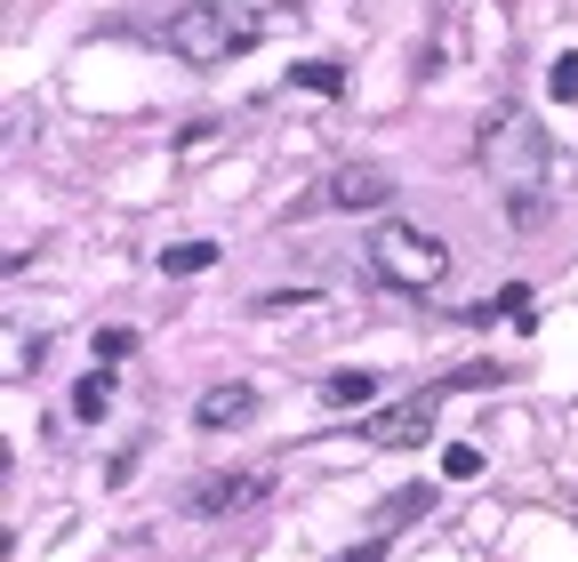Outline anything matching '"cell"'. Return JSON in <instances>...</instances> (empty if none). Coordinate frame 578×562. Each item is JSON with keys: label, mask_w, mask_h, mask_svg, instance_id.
<instances>
[{"label": "cell", "mask_w": 578, "mask_h": 562, "mask_svg": "<svg viewBox=\"0 0 578 562\" xmlns=\"http://www.w3.org/2000/svg\"><path fill=\"white\" fill-rule=\"evenodd\" d=\"M250 418H257V394H250V386H210V394L193 402V426H201V435H225V426H250Z\"/></svg>", "instance_id": "cell-7"}, {"label": "cell", "mask_w": 578, "mask_h": 562, "mask_svg": "<svg viewBox=\"0 0 578 562\" xmlns=\"http://www.w3.org/2000/svg\"><path fill=\"white\" fill-rule=\"evenodd\" d=\"M329 562H386V531H378V539H354L346 554H329Z\"/></svg>", "instance_id": "cell-16"}, {"label": "cell", "mask_w": 578, "mask_h": 562, "mask_svg": "<svg viewBox=\"0 0 578 562\" xmlns=\"http://www.w3.org/2000/svg\"><path fill=\"white\" fill-rule=\"evenodd\" d=\"M483 314H530V289H523V282H515V289H498Z\"/></svg>", "instance_id": "cell-17"}, {"label": "cell", "mask_w": 578, "mask_h": 562, "mask_svg": "<svg viewBox=\"0 0 578 562\" xmlns=\"http://www.w3.org/2000/svg\"><path fill=\"white\" fill-rule=\"evenodd\" d=\"M369 394H378V370H337V378L322 386V402H329V410H369Z\"/></svg>", "instance_id": "cell-8"}, {"label": "cell", "mask_w": 578, "mask_h": 562, "mask_svg": "<svg viewBox=\"0 0 578 562\" xmlns=\"http://www.w3.org/2000/svg\"><path fill=\"white\" fill-rule=\"evenodd\" d=\"M161 41H169V57H185V64H225V57H242V49L265 41V17L233 9V0H193V9H178L161 24Z\"/></svg>", "instance_id": "cell-1"}, {"label": "cell", "mask_w": 578, "mask_h": 562, "mask_svg": "<svg viewBox=\"0 0 578 562\" xmlns=\"http://www.w3.org/2000/svg\"><path fill=\"white\" fill-rule=\"evenodd\" d=\"M305 306H322V289H274V297H257V314H305Z\"/></svg>", "instance_id": "cell-15"}, {"label": "cell", "mask_w": 578, "mask_h": 562, "mask_svg": "<svg viewBox=\"0 0 578 562\" xmlns=\"http://www.w3.org/2000/svg\"><path fill=\"white\" fill-rule=\"evenodd\" d=\"M442 474H450V482H474V474H483V450H474V442H450V450H442Z\"/></svg>", "instance_id": "cell-14"}, {"label": "cell", "mask_w": 578, "mask_h": 562, "mask_svg": "<svg viewBox=\"0 0 578 562\" xmlns=\"http://www.w3.org/2000/svg\"><path fill=\"white\" fill-rule=\"evenodd\" d=\"M434 418H442V394L434 386L426 394H402V402H386V410L362 418V442H378V450H426Z\"/></svg>", "instance_id": "cell-4"}, {"label": "cell", "mask_w": 578, "mask_h": 562, "mask_svg": "<svg viewBox=\"0 0 578 562\" xmlns=\"http://www.w3.org/2000/svg\"><path fill=\"white\" fill-rule=\"evenodd\" d=\"M369 266H378V282H394V289H434L442 274H450V249H442L426 225L386 217L378 242H369Z\"/></svg>", "instance_id": "cell-3"}, {"label": "cell", "mask_w": 578, "mask_h": 562, "mask_svg": "<svg viewBox=\"0 0 578 562\" xmlns=\"http://www.w3.org/2000/svg\"><path fill=\"white\" fill-rule=\"evenodd\" d=\"M210 266H217V242H178V249H161V274H178V282L210 274Z\"/></svg>", "instance_id": "cell-10"}, {"label": "cell", "mask_w": 578, "mask_h": 562, "mask_svg": "<svg viewBox=\"0 0 578 562\" xmlns=\"http://www.w3.org/2000/svg\"><path fill=\"white\" fill-rule=\"evenodd\" d=\"M265 490H274V474H265V467H250V474H201V482L185 490V514H193V522H217V514L257 507Z\"/></svg>", "instance_id": "cell-6"}, {"label": "cell", "mask_w": 578, "mask_h": 562, "mask_svg": "<svg viewBox=\"0 0 578 562\" xmlns=\"http://www.w3.org/2000/svg\"><path fill=\"white\" fill-rule=\"evenodd\" d=\"M113 394H121V386H113V370H89V378L73 386V418H81V426H97V418L113 410Z\"/></svg>", "instance_id": "cell-9"}, {"label": "cell", "mask_w": 578, "mask_h": 562, "mask_svg": "<svg viewBox=\"0 0 578 562\" xmlns=\"http://www.w3.org/2000/svg\"><path fill=\"white\" fill-rule=\"evenodd\" d=\"M129 346H138V329H113V321H105V329H97V338H89V354H97V370H113V361H121Z\"/></svg>", "instance_id": "cell-12"}, {"label": "cell", "mask_w": 578, "mask_h": 562, "mask_svg": "<svg viewBox=\"0 0 578 562\" xmlns=\"http://www.w3.org/2000/svg\"><path fill=\"white\" fill-rule=\"evenodd\" d=\"M386 202H394V177H386V170H369V161H346V170H329L297 210L314 217V210H386Z\"/></svg>", "instance_id": "cell-5"}, {"label": "cell", "mask_w": 578, "mask_h": 562, "mask_svg": "<svg viewBox=\"0 0 578 562\" xmlns=\"http://www.w3.org/2000/svg\"><path fill=\"white\" fill-rule=\"evenodd\" d=\"M297 89H314V96H346V64H329V57L297 64Z\"/></svg>", "instance_id": "cell-11"}, {"label": "cell", "mask_w": 578, "mask_h": 562, "mask_svg": "<svg viewBox=\"0 0 578 562\" xmlns=\"http://www.w3.org/2000/svg\"><path fill=\"white\" fill-rule=\"evenodd\" d=\"M547 89H555V105H578V49H562V57H555Z\"/></svg>", "instance_id": "cell-13"}, {"label": "cell", "mask_w": 578, "mask_h": 562, "mask_svg": "<svg viewBox=\"0 0 578 562\" xmlns=\"http://www.w3.org/2000/svg\"><path fill=\"white\" fill-rule=\"evenodd\" d=\"M483 170L506 177V202H530V193H547V137H538V121L523 105H498L483 121Z\"/></svg>", "instance_id": "cell-2"}]
</instances>
